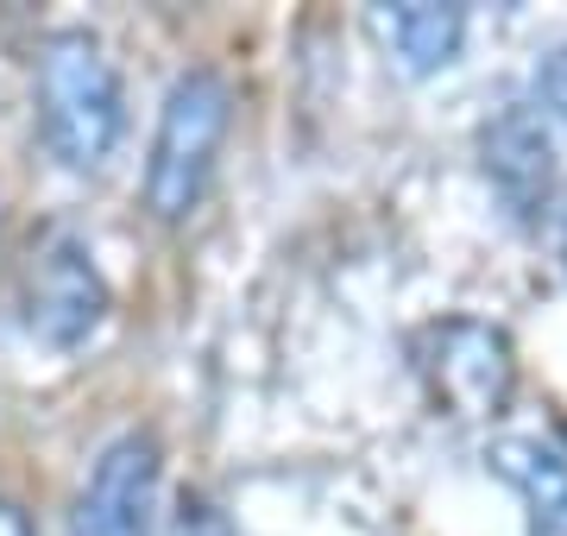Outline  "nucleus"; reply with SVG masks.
Returning a JSON list of instances; mask_svg holds the SVG:
<instances>
[{
  "instance_id": "obj_1",
  "label": "nucleus",
  "mask_w": 567,
  "mask_h": 536,
  "mask_svg": "<svg viewBox=\"0 0 567 536\" xmlns=\"http://www.w3.org/2000/svg\"><path fill=\"white\" fill-rule=\"evenodd\" d=\"M121 76L95 32H51L39 44V126L63 171H102L121 145Z\"/></svg>"
},
{
  "instance_id": "obj_2",
  "label": "nucleus",
  "mask_w": 567,
  "mask_h": 536,
  "mask_svg": "<svg viewBox=\"0 0 567 536\" xmlns=\"http://www.w3.org/2000/svg\"><path fill=\"white\" fill-rule=\"evenodd\" d=\"M227 107L234 102H227V83L215 70H189L164 95L152 165H145V208L158 221H183L203 203V184L215 171V152H221V133H227Z\"/></svg>"
},
{
  "instance_id": "obj_3",
  "label": "nucleus",
  "mask_w": 567,
  "mask_h": 536,
  "mask_svg": "<svg viewBox=\"0 0 567 536\" xmlns=\"http://www.w3.org/2000/svg\"><path fill=\"white\" fill-rule=\"evenodd\" d=\"M152 493H158V442L145 430L107 442L89 467L70 512V536H145L152 530Z\"/></svg>"
},
{
  "instance_id": "obj_4",
  "label": "nucleus",
  "mask_w": 567,
  "mask_h": 536,
  "mask_svg": "<svg viewBox=\"0 0 567 536\" xmlns=\"http://www.w3.org/2000/svg\"><path fill=\"white\" fill-rule=\"evenodd\" d=\"M25 310H32V329H39L51 348H76V341H89L95 322L107 316L102 271H95V259H89L70 234H58V240L39 252Z\"/></svg>"
},
{
  "instance_id": "obj_5",
  "label": "nucleus",
  "mask_w": 567,
  "mask_h": 536,
  "mask_svg": "<svg viewBox=\"0 0 567 536\" xmlns=\"http://www.w3.org/2000/svg\"><path fill=\"white\" fill-rule=\"evenodd\" d=\"M429 372H435V392L454 404L461 416H492L505 411L511 398V348L505 334L480 329V322H442L429 334Z\"/></svg>"
},
{
  "instance_id": "obj_6",
  "label": "nucleus",
  "mask_w": 567,
  "mask_h": 536,
  "mask_svg": "<svg viewBox=\"0 0 567 536\" xmlns=\"http://www.w3.org/2000/svg\"><path fill=\"white\" fill-rule=\"evenodd\" d=\"M365 25H372V39L398 58L404 76H435V70L461 51L466 13L461 7H442V0H404V7H372Z\"/></svg>"
},
{
  "instance_id": "obj_7",
  "label": "nucleus",
  "mask_w": 567,
  "mask_h": 536,
  "mask_svg": "<svg viewBox=\"0 0 567 536\" xmlns=\"http://www.w3.org/2000/svg\"><path fill=\"white\" fill-rule=\"evenodd\" d=\"M486 171L524 215L548 196V133L529 107H511L486 126Z\"/></svg>"
},
{
  "instance_id": "obj_8",
  "label": "nucleus",
  "mask_w": 567,
  "mask_h": 536,
  "mask_svg": "<svg viewBox=\"0 0 567 536\" xmlns=\"http://www.w3.org/2000/svg\"><path fill=\"white\" fill-rule=\"evenodd\" d=\"M492 467L529 498V512H536V536H567V461L543 442H524V435H511L492 449Z\"/></svg>"
},
{
  "instance_id": "obj_9",
  "label": "nucleus",
  "mask_w": 567,
  "mask_h": 536,
  "mask_svg": "<svg viewBox=\"0 0 567 536\" xmlns=\"http://www.w3.org/2000/svg\"><path fill=\"white\" fill-rule=\"evenodd\" d=\"M543 95H548V107H555V114L567 121V44L555 51V58H548V70H543Z\"/></svg>"
},
{
  "instance_id": "obj_10",
  "label": "nucleus",
  "mask_w": 567,
  "mask_h": 536,
  "mask_svg": "<svg viewBox=\"0 0 567 536\" xmlns=\"http://www.w3.org/2000/svg\"><path fill=\"white\" fill-rule=\"evenodd\" d=\"M0 536H32V524H25V512L13 498H0Z\"/></svg>"
}]
</instances>
